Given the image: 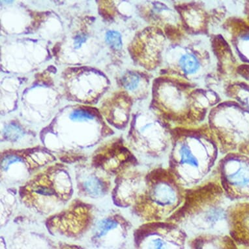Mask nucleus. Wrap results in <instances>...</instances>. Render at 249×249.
I'll use <instances>...</instances> for the list:
<instances>
[{
	"label": "nucleus",
	"mask_w": 249,
	"mask_h": 249,
	"mask_svg": "<svg viewBox=\"0 0 249 249\" xmlns=\"http://www.w3.org/2000/svg\"><path fill=\"white\" fill-rule=\"evenodd\" d=\"M188 247L189 249H238L229 234H204L191 237L188 240Z\"/></svg>",
	"instance_id": "0eeeda50"
},
{
	"label": "nucleus",
	"mask_w": 249,
	"mask_h": 249,
	"mask_svg": "<svg viewBox=\"0 0 249 249\" xmlns=\"http://www.w3.org/2000/svg\"><path fill=\"white\" fill-rule=\"evenodd\" d=\"M218 181L233 203L249 201V157L239 152L227 153L216 168Z\"/></svg>",
	"instance_id": "20e7f679"
},
{
	"label": "nucleus",
	"mask_w": 249,
	"mask_h": 249,
	"mask_svg": "<svg viewBox=\"0 0 249 249\" xmlns=\"http://www.w3.org/2000/svg\"><path fill=\"white\" fill-rule=\"evenodd\" d=\"M241 39L245 40V41H249V32L243 34V35L241 36Z\"/></svg>",
	"instance_id": "a211bd4d"
},
{
	"label": "nucleus",
	"mask_w": 249,
	"mask_h": 249,
	"mask_svg": "<svg viewBox=\"0 0 249 249\" xmlns=\"http://www.w3.org/2000/svg\"><path fill=\"white\" fill-rule=\"evenodd\" d=\"M84 189L86 192L93 196L101 195L104 191V185L97 178H91L84 183Z\"/></svg>",
	"instance_id": "9d476101"
},
{
	"label": "nucleus",
	"mask_w": 249,
	"mask_h": 249,
	"mask_svg": "<svg viewBox=\"0 0 249 249\" xmlns=\"http://www.w3.org/2000/svg\"><path fill=\"white\" fill-rule=\"evenodd\" d=\"M229 235L237 245H249V201L231 205L229 211Z\"/></svg>",
	"instance_id": "423d86ee"
},
{
	"label": "nucleus",
	"mask_w": 249,
	"mask_h": 249,
	"mask_svg": "<svg viewBox=\"0 0 249 249\" xmlns=\"http://www.w3.org/2000/svg\"><path fill=\"white\" fill-rule=\"evenodd\" d=\"M179 65L182 70L185 73L193 74L197 71L199 69L198 61L194 55L191 54H186L183 55L179 60Z\"/></svg>",
	"instance_id": "6e6552de"
},
{
	"label": "nucleus",
	"mask_w": 249,
	"mask_h": 249,
	"mask_svg": "<svg viewBox=\"0 0 249 249\" xmlns=\"http://www.w3.org/2000/svg\"><path fill=\"white\" fill-rule=\"evenodd\" d=\"M20 161V159L16 155H10V156L5 158L2 162H1V167L3 170H6L8 169L9 166L13 163H16L17 162Z\"/></svg>",
	"instance_id": "dca6fc26"
},
{
	"label": "nucleus",
	"mask_w": 249,
	"mask_h": 249,
	"mask_svg": "<svg viewBox=\"0 0 249 249\" xmlns=\"http://www.w3.org/2000/svg\"><path fill=\"white\" fill-rule=\"evenodd\" d=\"M34 191L37 194L42 195V196H49L54 195L53 189L44 182H40V184L36 185Z\"/></svg>",
	"instance_id": "ddd939ff"
},
{
	"label": "nucleus",
	"mask_w": 249,
	"mask_h": 249,
	"mask_svg": "<svg viewBox=\"0 0 249 249\" xmlns=\"http://www.w3.org/2000/svg\"><path fill=\"white\" fill-rule=\"evenodd\" d=\"M86 39H87V36L85 34H81L76 36L75 39H74V48L75 49H79V48L81 47L82 44L86 41Z\"/></svg>",
	"instance_id": "f3484780"
},
{
	"label": "nucleus",
	"mask_w": 249,
	"mask_h": 249,
	"mask_svg": "<svg viewBox=\"0 0 249 249\" xmlns=\"http://www.w3.org/2000/svg\"><path fill=\"white\" fill-rule=\"evenodd\" d=\"M206 129L176 128L172 131V147L166 167L185 189L212 177L219 162V145Z\"/></svg>",
	"instance_id": "f03ea898"
},
{
	"label": "nucleus",
	"mask_w": 249,
	"mask_h": 249,
	"mask_svg": "<svg viewBox=\"0 0 249 249\" xmlns=\"http://www.w3.org/2000/svg\"><path fill=\"white\" fill-rule=\"evenodd\" d=\"M119 227V222L112 219H105L97 224L95 229V234L100 237L106 234L107 232L117 229Z\"/></svg>",
	"instance_id": "1a4fd4ad"
},
{
	"label": "nucleus",
	"mask_w": 249,
	"mask_h": 249,
	"mask_svg": "<svg viewBox=\"0 0 249 249\" xmlns=\"http://www.w3.org/2000/svg\"><path fill=\"white\" fill-rule=\"evenodd\" d=\"M137 249H187L189 237L170 221L152 222L142 225L135 233Z\"/></svg>",
	"instance_id": "39448f33"
},
{
	"label": "nucleus",
	"mask_w": 249,
	"mask_h": 249,
	"mask_svg": "<svg viewBox=\"0 0 249 249\" xmlns=\"http://www.w3.org/2000/svg\"><path fill=\"white\" fill-rule=\"evenodd\" d=\"M185 191L166 166H155L145 174L134 213L145 223L168 221L183 204Z\"/></svg>",
	"instance_id": "7ed1b4c3"
},
{
	"label": "nucleus",
	"mask_w": 249,
	"mask_h": 249,
	"mask_svg": "<svg viewBox=\"0 0 249 249\" xmlns=\"http://www.w3.org/2000/svg\"><path fill=\"white\" fill-rule=\"evenodd\" d=\"M139 76L135 72H129L124 74L122 78V83L126 89L132 91L135 89L139 86Z\"/></svg>",
	"instance_id": "9b49d317"
},
{
	"label": "nucleus",
	"mask_w": 249,
	"mask_h": 249,
	"mask_svg": "<svg viewBox=\"0 0 249 249\" xmlns=\"http://www.w3.org/2000/svg\"><path fill=\"white\" fill-rule=\"evenodd\" d=\"M71 119L74 121H84L92 120L93 118V114L88 111L84 110H77L74 111L71 114Z\"/></svg>",
	"instance_id": "4468645a"
},
{
	"label": "nucleus",
	"mask_w": 249,
	"mask_h": 249,
	"mask_svg": "<svg viewBox=\"0 0 249 249\" xmlns=\"http://www.w3.org/2000/svg\"><path fill=\"white\" fill-rule=\"evenodd\" d=\"M107 43L115 50L122 48V39L121 34L116 31H108L106 34Z\"/></svg>",
	"instance_id": "f8f14e48"
},
{
	"label": "nucleus",
	"mask_w": 249,
	"mask_h": 249,
	"mask_svg": "<svg viewBox=\"0 0 249 249\" xmlns=\"http://www.w3.org/2000/svg\"><path fill=\"white\" fill-rule=\"evenodd\" d=\"M232 204L218 181L215 170L204 183L186 189L183 204L168 221L179 226L189 239L204 234H229Z\"/></svg>",
	"instance_id": "f257e3e1"
},
{
	"label": "nucleus",
	"mask_w": 249,
	"mask_h": 249,
	"mask_svg": "<svg viewBox=\"0 0 249 249\" xmlns=\"http://www.w3.org/2000/svg\"><path fill=\"white\" fill-rule=\"evenodd\" d=\"M22 135V131L17 126L9 125L5 129V135L9 140L18 139Z\"/></svg>",
	"instance_id": "2eb2a0df"
}]
</instances>
